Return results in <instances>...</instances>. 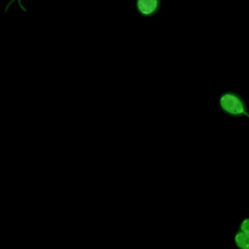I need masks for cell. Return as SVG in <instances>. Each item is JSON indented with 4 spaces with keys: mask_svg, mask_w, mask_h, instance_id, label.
<instances>
[{
    "mask_svg": "<svg viewBox=\"0 0 249 249\" xmlns=\"http://www.w3.org/2000/svg\"><path fill=\"white\" fill-rule=\"evenodd\" d=\"M234 244L238 249H249V234L238 230L234 235Z\"/></svg>",
    "mask_w": 249,
    "mask_h": 249,
    "instance_id": "cell-3",
    "label": "cell"
},
{
    "mask_svg": "<svg viewBox=\"0 0 249 249\" xmlns=\"http://www.w3.org/2000/svg\"><path fill=\"white\" fill-rule=\"evenodd\" d=\"M10 1H12V0H10Z\"/></svg>",
    "mask_w": 249,
    "mask_h": 249,
    "instance_id": "cell-6",
    "label": "cell"
},
{
    "mask_svg": "<svg viewBox=\"0 0 249 249\" xmlns=\"http://www.w3.org/2000/svg\"><path fill=\"white\" fill-rule=\"evenodd\" d=\"M240 231L246 232L247 234H249V217L243 219L239 225V229Z\"/></svg>",
    "mask_w": 249,
    "mask_h": 249,
    "instance_id": "cell-4",
    "label": "cell"
},
{
    "mask_svg": "<svg viewBox=\"0 0 249 249\" xmlns=\"http://www.w3.org/2000/svg\"><path fill=\"white\" fill-rule=\"evenodd\" d=\"M160 8V0H135V10L144 18L155 16Z\"/></svg>",
    "mask_w": 249,
    "mask_h": 249,
    "instance_id": "cell-2",
    "label": "cell"
},
{
    "mask_svg": "<svg viewBox=\"0 0 249 249\" xmlns=\"http://www.w3.org/2000/svg\"><path fill=\"white\" fill-rule=\"evenodd\" d=\"M15 1H17L18 2V6H19V8L22 10V11H26V9L23 7V5L21 4V0H12V1H10L8 4H7V6H6V8H5V10H4V12L6 13L7 11H8V9H9V7L15 2Z\"/></svg>",
    "mask_w": 249,
    "mask_h": 249,
    "instance_id": "cell-5",
    "label": "cell"
},
{
    "mask_svg": "<svg viewBox=\"0 0 249 249\" xmlns=\"http://www.w3.org/2000/svg\"><path fill=\"white\" fill-rule=\"evenodd\" d=\"M220 109L228 116L241 117L245 116L249 118V113L243 98L236 92L226 91L222 93L219 98Z\"/></svg>",
    "mask_w": 249,
    "mask_h": 249,
    "instance_id": "cell-1",
    "label": "cell"
}]
</instances>
